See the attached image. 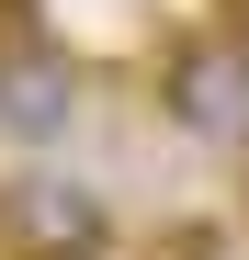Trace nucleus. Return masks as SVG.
I'll use <instances>...</instances> for the list:
<instances>
[{
    "mask_svg": "<svg viewBox=\"0 0 249 260\" xmlns=\"http://www.w3.org/2000/svg\"><path fill=\"white\" fill-rule=\"evenodd\" d=\"M159 113H170L193 147L249 158V23H204V34H181L170 68H159Z\"/></svg>",
    "mask_w": 249,
    "mask_h": 260,
    "instance_id": "1",
    "label": "nucleus"
},
{
    "mask_svg": "<svg viewBox=\"0 0 249 260\" xmlns=\"http://www.w3.org/2000/svg\"><path fill=\"white\" fill-rule=\"evenodd\" d=\"M68 124H79V68L34 34V12H23V23H0V136L57 147Z\"/></svg>",
    "mask_w": 249,
    "mask_h": 260,
    "instance_id": "2",
    "label": "nucleus"
},
{
    "mask_svg": "<svg viewBox=\"0 0 249 260\" xmlns=\"http://www.w3.org/2000/svg\"><path fill=\"white\" fill-rule=\"evenodd\" d=\"M0 238H12L23 260H102L113 215L79 181H12V192H0Z\"/></svg>",
    "mask_w": 249,
    "mask_h": 260,
    "instance_id": "3",
    "label": "nucleus"
}]
</instances>
